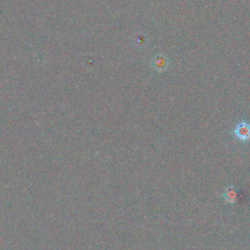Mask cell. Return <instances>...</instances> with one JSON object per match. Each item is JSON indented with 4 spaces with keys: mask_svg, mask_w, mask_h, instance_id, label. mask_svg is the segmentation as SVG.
<instances>
[{
    "mask_svg": "<svg viewBox=\"0 0 250 250\" xmlns=\"http://www.w3.org/2000/svg\"><path fill=\"white\" fill-rule=\"evenodd\" d=\"M233 134L240 141H248L250 139V123L246 121L238 122L233 129Z\"/></svg>",
    "mask_w": 250,
    "mask_h": 250,
    "instance_id": "obj_1",
    "label": "cell"
},
{
    "mask_svg": "<svg viewBox=\"0 0 250 250\" xmlns=\"http://www.w3.org/2000/svg\"><path fill=\"white\" fill-rule=\"evenodd\" d=\"M152 64L155 69H157L158 71H162V70L166 69L168 66V59H167V57L159 54L153 58Z\"/></svg>",
    "mask_w": 250,
    "mask_h": 250,
    "instance_id": "obj_2",
    "label": "cell"
},
{
    "mask_svg": "<svg viewBox=\"0 0 250 250\" xmlns=\"http://www.w3.org/2000/svg\"><path fill=\"white\" fill-rule=\"evenodd\" d=\"M226 200L229 203H234L237 199V194L235 192V190L232 188H229L225 190V194H224Z\"/></svg>",
    "mask_w": 250,
    "mask_h": 250,
    "instance_id": "obj_3",
    "label": "cell"
}]
</instances>
